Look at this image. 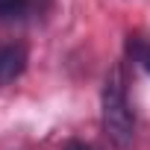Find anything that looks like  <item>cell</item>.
Here are the masks:
<instances>
[{"instance_id": "obj_1", "label": "cell", "mask_w": 150, "mask_h": 150, "mask_svg": "<svg viewBox=\"0 0 150 150\" xmlns=\"http://www.w3.org/2000/svg\"><path fill=\"white\" fill-rule=\"evenodd\" d=\"M103 129L115 147H129L135 135V115L127 97L124 68L115 65L103 83Z\"/></svg>"}, {"instance_id": "obj_2", "label": "cell", "mask_w": 150, "mask_h": 150, "mask_svg": "<svg viewBox=\"0 0 150 150\" xmlns=\"http://www.w3.org/2000/svg\"><path fill=\"white\" fill-rule=\"evenodd\" d=\"M27 68V50L15 41H0V86L18 80Z\"/></svg>"}, {"instance_id": "obj_3", "label": "cell", "mask_w": 150, "mask_h": 150, "mask_svg": "<svg viewBox=\"0 0 150 150\" xmlns=\"http://www.w3.org/2000/svg\"><path fill=\"white\" fill-rule=\"evenodd\" d=\"M129 56L150 74V41H141V38H132L129 41Z\"/></svg>"}, {"instance_id": "obj_4", "label": "cell", "mask_w": 150, "mask_h": 150, "mask_svg": "<svg viewBox=\"0 0 150 150\" xmlns=\"http://www.w3.org/2000/svg\"><path fill=\"white\" fill-rule=\"evenodd\" d=\"M24 6H27V0H0V18L18 15V12H21Z\"/></svg>"}, {"instance_id": "obj_5", "label": "cell", "mask_w": 150, "mask_h": 150, "mask_svg": "<svg viewBox=\"0 0 150 150\" xmlns=\"http://www.w3.org/2000/svg\"><path fill=\"white\" fill-rule=\"evenodd\" d=\"M65 150H94V147H88V144H83V141H71Z\"/></svg>"}]
</instances>
